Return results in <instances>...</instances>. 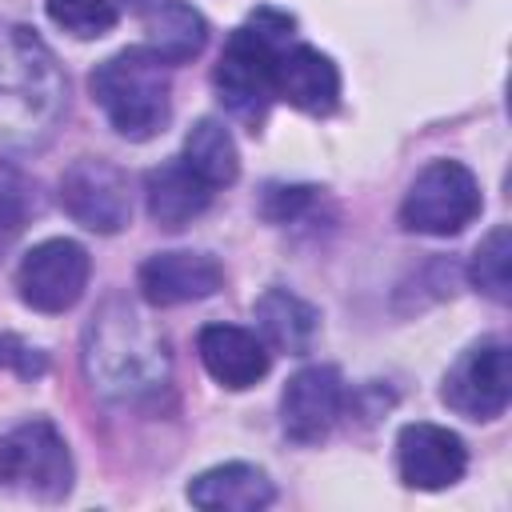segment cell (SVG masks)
I'll return each mask as SVG.
<instances>
[{"label": "cell", "instance_id": "cell-25", "mask_svg": "<svg viewBox=\"0 0 512 512\" xmlns=\"http://www.w3.org/2000/svg\"><path fill=\"white\" fill-rule=\"evenodd\" d=\"M132 8H148V4H156V0H128Z\"/></svg>", "mask_w": 512, "mask_h": 512}, {"label": "cell", "instance_id": "cell-5", "mask_svg": "<svg viewBox=\"0 0 512 512\" xmlns=\"http://www.w3.org/2000/svg\"><path fill=\"white\" fill-rule=\"evenodd\" d=\"M72 476V452L52 420L32 416L0 432V492L60 504L72 492Z\"/></svg>", "mask_w": 512, "mask_h": 512}, {"label": "cell", "instance_id": "cell-22", "mask_svg": "<svg viewBox=\"0 0 512 512\" xmlns=\"http://www.w3.org/2000/svg\"><path fill=\"white\" fill-rule=\"evenodd\" d=\"M32 212H36L32 184L8 160H0V252L20 236V228L28 224Z\"/></svg>", "mask_w": 512, "mask_h": 512}, {"label": "cell", "instance_id": "cell-3", "mask_svg": "<svg viewBox=\"0 0 512 512\" xmlns=\"http://www.w3.org/2000/svg\"><path fill=\"white\" fill-rule=\"evenodd\" d=\"M296 20L280 8H256L224 44L216 68H212V84L220 104L244 120L252 132L264 124L268 104L276 96V56L288 48Z\"/></svg>", "mask_w": 512, "mask_h": 512}, {"label": "cell", "instance_id": "cell-23", "mask_svg": "<svg viewBox=\"0 0 512 512\" xmlns=\"http://www.w3.org/2000/svg\"><path fill=\"white\" fill-rule=\"evenodd\" d=\"M312 200H316V188H308V184H268L264 200H260V216L272 224H292L308 212Z\"/></svg>", "mask_w": 512, "mask_h": 512}, {"label": "cell", "instance_id": "cell-15", "mask_svg": "<svg viewBox=\"0 0 512 512\" xmlns=\"http://www.w3.org/2000/svg\"><path fill=\"white\" fill-rule=\"evenodd\" d=\"M188 500L208 512H256L276 500V488L264 468L232 460V464H216V468L192 476Z\"/></svg>", "mask_w": 512, "mask_h": 512}, {"label": "cell", "instance_id": "cell-1", "mask_svg": "<svg viewBox=\"0 0 512 512\" xmlns=\"http://www.w3.org/2000/svg\"><path fill=\"white\" fill-rule=\"evenodd\" d=\"M68 112V76L56 52L24 24L0 20V156L52 144Z\"/></svg>", "mask_w": 512, "mask_h": 512}, {"label": "cell", "instance_id": "cell-2", "mask_svg": "<svg viewBox=\"0 0 512 512\" xmlns=\"http://www.w3.org/2000/svg\"><path fill=\"white\" fill-rule=\"evenodd\" d=\"M80 368L96 396L112 404H136L168 384V336L128 296H108L84 324Z\"/></svg>", "mask_w": 512, "mask_h": 512}, {"label": "cell", "instance_id": "cell-16", "mask_svg": "<svg viewBox=\"0 0 512 512\" xmlns=\"http://www.w3.org/2000/svg\"><path fill=\"white\" fill-rule=\"evenodd\" d=\"M144 196H148V216L160 228H184L212 204V188L180 156L164 160L144 176Z\"/></svg>", "mask_w": 512, "mask_h": 512}, {"label": "cell", "instance_id": "cell-17", "mask_svg": "<svg viewBox=\"0 0 512 512\" xmlns=\"http://www.w3.org/2000/svg\"><path fill=\"white\" fill-rule=\"evenodd\" d=\"M252 316H256L264 340L276 352H288V356L312 352V344L320 336V312L308 300H300L296 292H288V288H268L256 300Z\"/></svg>", "mask_w": 512, "mask_h": 512}, {"label": "cell", "instance_id": "cell-9", "mask_svg": "<svg viewBox=\"0 0 512 512\" xmlns=\"http://www.w3.org/2000/svg\"><path fill=\"white\" fill-rule=\"evenodd\" d=\"M440 400L468 420H496L512 400V364L504 340L472 344L444 376Z\"/></svg>", "mask_w": 512, "mask_h": 512}, {"label": "cell", "instance_id": "cell-20", "mask_svg": "<svg viewBox=\"0 0 512 512\" xmlns=\"http://www.w3.org/2000/svg\"><path fill=\"white\" fill-rule=\"evenodd\" d=\"M468 280L476 292H484L496 304H508L512 296V232L508 224H496L472 252Z\"/></svg>", "mask_w": 512, "mask_h": 512}, {"label": "cell", "instance_id": "cell-14", "mask_svg": "<svg viewBox=\"0 0 512 512\" xmlns=\"http://www.w3.org/2000/svg\"><path fill=\"white\" fill-rule=\"evenodd\" d=\"M196 352H200V364L208 368V376L232 392H244L256 380H264L268 364H272L264 340L236 324H204L196 336Z\"/></svg>", "mask_w": 512, "mask_h": 512}, {"label": "cell", "instance_id": "cell-21", "mask_svg": "<svg viewBox=\"0 0 512 512\" xmlns=\"http://www.w3.org/2000/svg\"><path fill=\"white\" fill-rule=\"evenodd\" d=\"M48 20L76 40H100L116 28L120 12L112 0H48Z\"/></svg>", "mask_w": 512, "mask_h": 512}, {"label": "cell", "instance_id": "cell-12", "mask_svg": "<svg viewBox=\"0 0 512 512\" xmlns=\"http://www.w3.org/2000/svg\"><path fill=\"white\" fill-rule=\"evenodd\" d=\"M140 296L156 308L204 300L224 284V268L208 252H156L136 272Z\"/></svg>", "mask_w": 512, "mask_h": 512}, {"label": "cell", "instance_id": "cell-19", "mask_svg": "<svg viewBox=\"0 0 512 512\" xmlns=\"http://www.w3.org/2000/svg\"><path fill=\"white\" fill-rule=\"evenodd\" d=\"M212 192L216 188H224V184H232L236 176H240V152H236V140H232V132L220 124V120H212V116H204V120H196L192 128H188V140H184V156H180Z\"/></svg>", "mask_w": 512, "mask_h": 512}, {"label": "cell", "instance_id": "cell-18", "mask_svg": "<svg viewBox=\"0 0 512 512\" xmlns=\"http://www.w3.org/2000/svg\"><path fill=\"white\" fill-rule=\"evenodd\" d=\"M144 28H148L144 48L160 64H188L208 44V20L184 0H156L144 16Z\"/></svg>", "mask_w": 512, "mask_h": 512}, {"label": "cell", "instance_id": "cell-10", "mask_svg": "<svg viewBox=\"0 0 512 512\" xmlns=\"http://www.w3.org/2000/svg\"><path fill=\"white\" fill-rule=\"evenodd\" d=\"M344 412V376L332 364L300 368L280 396V424L292 444H320Z\"/></svg>", "mask_w": 512, "mask_h": 512}, {"label": "cell", "instance_id": "cell-6", "mask_svg": "<svg viewBox=\"0 0 512 512\" xmlns=\"http://www.w3.org/2000/svg\"><path fill=\"white\" fill-rule=\"evenodd\" d=\"M484 208L476 176L460 160H432L408 184L400 204V224L424 236H456L464 232Z\"/></svg>", "mask_w": 512, "mask_h": 512}, {"label": "cell", "instance_id": "cell-11", "mask_svg": "<svg viewBox=\"0 0 512 512\" xmlns=\"http://www.w3.org/2000/svg\"><path fill=\"white\" fill-rule=\"evenodd\" d=\"M468 468V448L444 424L412 420L396 432V472L408 488L440 492L452 488Z\"/></svg>", "mask_w": 512, "mask_h": 512}, {"label": "cell", "instance_id": "cell-4", "mask_svg": "<svg viewBox=\"0 0 512 512\" xmlns=\"http://www.w3.org/2000/svg\"><path fill=\"white\" fill-rule=\"evenodd\" d=\"M168 64H160L144 44L120 48L116 56L100 60L88 76L92 100L104 108L108 124L124 140H152L164 132L172 116V84H168Z\"/></svg>", "mask_w": 512, "mask_h": 512}, {"label": "cell", "instance_id": "cell-24", "mask_svg": "<svg viewBox=\"0 0 512 512\" xmlns=\"http://www.w3.org/2000/svg\"><path fill=\"white\" fill-rule=\"evenodd\" d=\"M0 368H12L20 380H40L48 372V356L16 332H0Z\"/></svg>", "mask_w": 512, "mask_h": 512}, {"label": "cell", "instance_id": "cell-8", "mask_svg": "<svg viewBox=\"0 0 512 512\" xmlns=\"http://www.w3.org/2000/svg\"><path fill=\"white\" fill-rule=\"evenodd\" d=\"M60 204L80 228L100 232V236H112V232L128 228V220H132L128 176L112 160H100V156H80L64 168Z\"/></svg>", "mask_w": 512, "mask_h": 512}, {"label": "cell", "instance_id": "cell-13", "mask_svg": "<svg viewBox=\"0 0 512 512\" xmlns=\"http://www.w3.org/2000/svg\"><path fill=\"white\" fill-rule=\"evenodd\" d=\"M276 96L308 116H328L340 104V68L312 44H292L276 56Z\"/></svg>", "mask_w": 512, "mask_h": 512}, {"label": "cell", "instance_id": "cell-7", "mask_svg": "<svg viewBox=\"0 0 512 512\" xmlns=\"http://www.w3.org/2000/svg\"><path fill=\"white\" fill-rule=\"evenodd\" d=\"M88 272H92V260H88L84 244H76L68 236H52V240L32 244L20 256L16 292L28 308H36L44 316H56V312H68L84 296Z\"/></svg>", "mask_w": 512, "mask_h": 512}]
</instances>
